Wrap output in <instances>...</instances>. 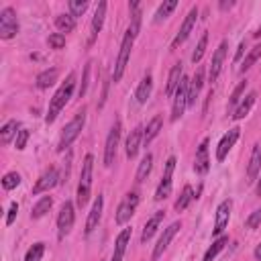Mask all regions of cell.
<instances>
[{
  "mask_svg": "<svg viewBox=\"0 0 261 261\" xmlns=\"http://www.w3.org/2000/svg\"><path fill=\"white\" fill-rule=\"evenodd\" d=\"M74 88H76V76H74V74H69V76L65 78V82L59 86V90L53 94L51 102H49V112H47V116H45L47 123H53V120L57 118V114L61 112V108L67 104V100L72 98Z\"/></svg>",
  "mask_w": 261,
  "mask_h": 261,
  "instance_id": "1",
  "label": "cell"
},
{
  "mask_svg": "<svg viewBox=\"0 0 261 261\" xmlns=\"http://www.w3.org/2000/svg\"><path fill=\"white\" fill-rule=\"evenodd\" d=\"M92 167H94V157L86 155L82 163V173H80V184H78V206H86L92 194Z\"/></svg>",
  "mask_w": 261,
  "mask_h": 261,
  "instance_id": "2",
  "label": "cell"
},
{
  "mask_svg": "<svg viewBox=\"0 0 261 261\" xmlns=\"http://www.w3.org/2000/svg\"><path fill=\"white\" fill-rule=\"evenodd\" d=\"M84 125H86V108H82L69 123L63 127V133H61V139H59V145H57V149L59 151H65L69 145H72L76 139L80 137V133H82V129H84Z\"/></svg>",
  "mask_w": 261,
  "mask_h": 261,
  "instance_id": "3",
  "label": "cell"
},
{
  "mask_svg": "<svg viewBox=\"0 0 261 261\" xmlns=\"http://www.w3.org/2000/svg\"><path fill=\"white\" fill-rule=\"evenodd\" d=\"M16 33H19V21H16V12L14 8L6 6L2 8V12H0V39H12L16 37Z\"/></svg>",
  "mask_w": 261,
  "mask_h": 261,
  "instance_id": "4",
  "label": "cell"
},
{
  "mask_svg": "<svg viewBox=\"0 0 261 261\" xmlns=\"http://www.w3.org/2000/svg\"><path fill=\"white\" fill-rule=\"evenodd\" d=\"M133 41L135 39L127 33L123 43H120V51H118V57H116V63H114V72H112V82H120V78H123L125 69H127V63H129V57H131Z\"/></svg>",
  "mask_w": 261,
  "mask_h": 261,
  "instance_id": "5",
  "label": "cell"
},
{
  "mask_svg": "<svg viewBox=\"0 0 261 261\" xmlns=\"http://www.w3.org/2000/svg\"><path fill=\"white\" fill-rule=\"evenodd\" d=\"M188 92H190V80L188 78H182L180 86L176 94H173V106H171V120H178L182 118L186 106H188Z\"/></svg>",
  "mask_w": 261,
  "mask_h": 261,
  "instance_id": "6",
  "label": "cell"
},
{
  "mask_svg": "<svg viewBox=\"0 0 261 261\" xmlns=\"http://www.w3.org/2000/svg\"><path fill=\"white\" fill-rule=\"evenodd\" d=\"M118 143H120V123L116 120L110 129V133H108V137H106V147H104V165L106 167H110L114 163Z\"/></svg>",
  "mask_w": 261,
  "mask_h": 261,
  "instance_id": "7",
  "label": "cell"
},
{
  "mask_svg": "<svg viewBox=\"0 0 261 261\" xmlns=\"http://www.w3.org/2000/svg\"><path fill=\"white\" fill-rule=\"evenodd\" d=\"M74 220H76V212H74V204L72 202H65L59 210V216H57V237L63 239L69 231L74 227Z\"/></svg>",
  "mask_w": 261,
  "mask_h": 261,
  "instance_id": "8",
  "label": "cell"
},
{
  "mask_svg": "<svg viewBox=\"0 0 261 261\" xmlns=\"http://www.w3.org/2000/svg\"><path fill=\"white\" fill-rule=\"evenodd\" d=\"M231 210H233V200L227 198L222 200L216 208V220H214V229H212V235L214 237H220L224 233V229H227L229 224V218H231Z\"/></svg>",
  "mask_w": 261,
  "mask_h": 261,
  "instance_id": "9",
  "label": "cell"
},
{
  "mask_svg": "<svg viewBox=\"0 0 261 261\" xmlns=\"http://www.w3.org/2000/svg\"><path fill=\"white\" fill-rule=\"evenodd\" d=\"M137 204H139V196L135 194V192H131L123 202H120V206H118V210H116V216H114V220H116V224H127L129 220H131V216L135 214V208H137Z\"/></svg>",
  "mask_w": 261,
  "mask_h": 261,
  "instance_id": "10",
  "label": "cell"
},
{
  "mask_svg": "<svg viewBox=\"0 0 261 261\" xmlns=\"http://www.w3.org/2000/svg\"><path fill=\"white\" fill-rule=\"evenodd\" d=\"M196 19H198V8L192 6V8H190V12L186 14V19H184L182 27H180V33L176 35V39L171 41V47H173V49H176L178 45H182V43L190 37V33H192V29H194V25H196Z\"/></svg>",
  "mask_w": 261,
  "mask_h": 261,
  "instance_id": "11",
  "label": "cell"
},
{
  "mask_svg": "<svg viewBox=\"0 0 261 261\" xmlns=\"http://www.w3.org/2000/svg\"><path fill=\"white\" fill-rule=\"evenodd\" d=\"M173 169H176V157H169L165 163V171H163V178L157 186V192H155V200H165L171 194V176H173Z\"/></svg>",
  "mask_w": 261,
  "mask_h": 261,
  "instance_id": "12",
  "label": "cell"
},
{
  "mask_svg": "<svg viewBox=\"0 0 261 261\" xmlns=\"http://www.w3.org/2000/svg\"><path fill=\"white\" fill-rule=\"evenodd\" d=\"M227 49H229V43L222 41L218 45V49L214 51L212 55V63H210V69H208V82H216L218 76H220V69H222V63H224V57H227Z\"/></svg>",
  "mask_w": 261,
  "mask_h": 261,
  "instance_id": "13",
  "label": "cell"
},
{
  "mask_svg": "<svg viewBox=\"0 0 261 261\" xmlns=\"http://www.w3.org/2000/svg\"><path fill=\"white\" fill-rule=\"evenodd\" d=\"M182 229V222L180 220H176V222H171L169 227L163 231V235H161V239L157 241V245H155V249H153V261H157L161 255H163V251L167 249V245H169V241L176 237V233Z\"/></svg>",
  "mask_w": 261,
  "mask_h": 261,
  "instance_id": "14",
  "label": "cell"
},
{
  "mask_svg": "<svg viewBox=\"0 0 261 261\" xmlns=\"http://www.w3.org/2000/svg\"><path fill=\"white\" fill-rule=\"evenodd\" d=\"M57 182H59V173H57V169L55 167H51V169H47L45 173H41V178L35 182V186H33V194H43V192H49L53 186H57Z\"/></svg>",
  "mask_w": 261,
  "mask_h": 261,
  "instance_id": "15",
  "label": "cell"
},
{
  "mask_svg": "<svg viewBox=\"0 0 261 261\" xmlns=\"http://www.w3.org/2000/svg\"><path fill=\"white\" fill-rule=\"evenodd\" d=\"M239 135H241V129L235 127V129H231L227 135L220 139V143H218V147H216V159H218V161H224V159H227V155H229V151L235 147Z\"/></svg>",
  "mask_w": 261,
  "mask_h": 261,
  "instance_id": "16",
  "label": "cell"
},
{
  "mask_svg": "<svg viewBox=\"0 0 261 261\" xmlns=\"http://www.w3.org/2000/svg\"><path fill=\"white\" fill-rule=\"evenodd\" d=\"M102 208H104V198L98 196L94 200V204H92V210L88 214V220H86V235H92L98 229L100 218H102Z\"/></svg>",
  "mask_w": 261,
  "mask_h": 261,
  "instance_id": "17",
  "label": "cell"
},
{
  "mask_svg": "<svg viewBox=\"0 0 261 261\" xmlns=\"http://www.w3.org/2000/svg\"><path fill=\"white\" fill-rule=\"evenodd\" d=\"M196 173H206L210 169V157H208V139H202V143L196 151V161H194Z\"/></svg>",
  "mask_w": 261,
  "mask_h": 261,
  "instance_id": "18",
  "label": "cell"
},
{
  "mask_svg": "<svg viewBox=\"0 0 261 261\" xmlns=\"http://www.w3.org/2000/svg\"><path fill=\"white\" fill-rule=\"evenodd\" d=\"M131 233H133V229H123V231H120V235L114 241V251H112V259L110 261H123L127 245H129V241H131Z\"/></svg>",
  "mask_w": 261,
  "mask_h": 261,
  "instance_id": "19",
  "label": "cell"
},
{
  "mask_svg": "<svg viewBox=\"0 0 261 261\" xmlns=\"http://www.w3.org/2000/svg\"><path fill=\"white\" fill-rule=\"evenodd\" d=\"M129 8H131V25H129V35L133 39H137L139 31H141V4L137 2V0H133V2H129Z\"/></svg>",
  "mask_w": 261,
  "mask_h": 261,
  "instance_id": "20",
  "label": "cell"
},
{
  "mask_svg": "<svg viewBox=\"0 0 261 261\" xmlns=\"http://www.w3.org/2000/svg\"><path fill=\"white\" fill-rule=\"evenodd\" d=\"M141 143H143V129L137 127L135 131H131V135H129V139H127V145H125V151H127V157H129V159H133L135 155H137V151H139V147H141Z\"/></svg>",
  "mask_w": 261,
  "mask_h": 261,
  "instance_id": "21",
  "label": "cell"
},
{
  "mask_svg": "<svg viewBox=\"0 0 261 261\" xmlns=\"http://www.w3.org/2000/svg\"><path fill=\"white\" fill-rule=\"evenodd\" d=\"M202 86H204V69L198 67V72L196 76L190 80V92H188V106H192V104L196 102V96L200 94L202 90Z\"/></svg>",
  "mask_w": 261,
  "mask_h": 261,
  "instance_id": "22",
  "label": "cell"
},
{
  "mask_svg": "<svg viewBox=\"0 0 261 261\" xmlns=\"http://www.w3.org/2000/svg\"><path fill=\"white\" fill-rule=\"evenodd\" d=\"M163 216H165V212H163V210H157V212H155V214L147 220L145 229H143V235H141V241H143V243H147V241L155 235V231H157V229H159V224L163 222Z\"/></svg>",
  "mask_w": 261,
  "mask_h": 261,
  "instance_id": "23",
  "label": "cell"
},
{
  "mask_svg": "<svg viewBox=\"0 0 261 261\" xmlns=\"http://www.w3.org/2000/svg\"><path fill=\"white\" fill-rule=\"evenodd\" d=\"M259 169H261V147L255 145L253 153H251V159L247 165V182H255L259 176Z\"/></svg>",
  "mask_w": 261,
  "mask_h": 261,
  "instance_id": "24",
  "label": "cell"
},
{
  "mask_svg": "<svg viewBox=\"0 0 261 261\" xmlns=\"http://www.w3.org/2000/svg\"><path fill=\"white\" fill-rule=\"evenodd\" d=\"M182 72H184L182 63H176V65L171 67L169 78H167V86H165V94H167V96H173V94H176L178 86H180V82H182V78H184Z\"/></svg>",
  "mask_w": 261,
  "mask_h": 261,
  "instance_id": "25",
  "label": "cell"
},
{
  "mask_svg": "<svg viewBox=\"0 0 261 261\" xmlns=\"http://www.w3.org/2000/svg\"><path fill=\"white\" fill-rule=\"evenodd\" d=\"M255 100H257V92H249V94L245 96V100H241V102H239V106L235 108V114H233V118H235V120L245 118V116L251 112V108H253Z\"/></svg>",
  "mask_w": 261,
  "mask_h": 261,
  "instance_id": "26",
  "label": "cell"
},
{
  "mask_svg": "<svg viewBox=\"0 0 261 261\" xmlns=\"http://www.w3.org/2000/svg\"><path fill=\"white\" fill-rule=\"evenodd\" d=\"M161 125H163V118L157 114V116H153L151 120H149V125H147V129L143 131V143L145 145H149L155 137L159 135V131H161Z\"/></svg>",
  "mask_w": 261,
  "mask_h": 261,
  "instance_id": "27",
  "label": "cell"
},
{
  "mask_svg": "<svg viewBox=\"0 0 261 261\" xmlns=\"http://www.w3.org/2000/svg\"><path fill=\"white\" fill-rule=\"evenodd\" d=\"M151 90H153V78L147 74L141 82H139V88H137V92H135L137 102H139V104H145V102L149 100V96H151Z\"/></svg>",
  "mask_w": 261,
  "mask_h": 261,
  "instance_id": "28",
  "label": "cell"
},
{
  "mask_svg": "<svg viewBox=\"0 0 261 261\" xmlns=\"http://www.w3.org/2000/svg\"><path fill=\"white\" fill-rule=\"evenodd\" d=\"M57 78H59V69H57V67L45 69V72H41V74L37 76V88H41V90L49 88V86H53V84L57 82Z\"/></svg>",
  "mask_w": 261,
  "mask_h": 261,
  "instance_id": "29",
  "label": "cell"
},
{
  "mask_svg": "<svg viewBox=\"0 0 261 261\" xmlns=\"http://www.w3.org/2000/svg\"><path fill=\"white\" fill-rule=\"evenodd\" d=\"M104 16H106V2H100L98 8H96V12H94V19H92V37H90V43L96 39V35L102 31Z\"/></svg>",
  "mask_w": 261,
  "mask_h": 261,
  "instance_id": "30",
  "label": "cell"
},
{
  "mask_svg": "<svg viewBox=\"0 0 261 261\" xmlns=\"http://www.w3.org/2000/svg\"><path fill=\"white\" fill-rule=\"evenodd\" d=\"M51 206H53V198H51V196H43L37 204L33 206V210H31V218H35V220H37V218H43V216L51 210Z\"/></svg>",
  "mask_w": 261,
  "mask_h": 261,
  "instance_id": "31",
  "label": "cell"
},
{
  "mask_svg": "<svg viewBox=\"0 0 261 261\" xmlns=\"http://www.w3.org/2000/svg\"><path fill=\"white\" fill-rule=\"evenodd\" d=\"M151 167H153V155L151 153H145L141 163H139V169H137V182L141 184L147 180V176L151 173Z\"/></svg>",
  "mask_w": 261,
  "mask_h": 261,
  "instance_id": "32",
  "label": "cell"
},
{
  "mask_svg": "<svg viewBox=\"0 0 261 261\" xmlns=\"http://www.w3.org/2000/svg\"><path fill=\"white\" fill-rule=\"evenodd\" d=\"M21 131V125L16 123V120H8V123L2 127V131H0V139H2V143L8 145L12 141V137H16Z\"/></svg>",
  "mask_w": 261,
  "mask_h": 261,
  "instance_id": "33",
  "label": "cell"
},
{
  "mask_svg": "<svg viewBox=\"0 0 261 261\" xmlns=\"http://www.w3.org/2000/svg\"><path fill=\"white\" fill-rule=\"evenodd\" d=\"M194 198H196V196H194V190H192V186H184V190H182L180 198L176 200V210H178V212L186 210V208L190 206V202H192Z\"/></svg>",
  "mask_w": 261,
  "mask_h": 261,
  "instance_id": "34",
  "label": "cell"
},
{
  "mask_svg": "<svg viewBox=\"0 0 261 261\" xmlns=\"http://www.w3.org/2000/svg\"><path fill=\"white\" fill-rule=\"evenodd\" d=\"M55 27L59 29V33H72L76 29V21L72 14H57L55 16Z\"/></svg>",
  "mask_w": 261,
  "mask_h": 261,
  "instance_id": "35",
  "label": "cell"
},
{
  "mask_svg": "<svg viewBox=\"0 0 261 261\" xmlns=\"http://www.w3.org/2000/svg\"><path fill=\"white\" fill-rule=\"evenodd\" d=\"M227 243H229V237H224V235H220L214 243H212V245L210 247H208V251L204 253V261H212L222 249H224V245H227Z\"/></svg>",
  "mask_w": 261,
  "mask_h": 261,
  "instance_id": "36",
  "label": "cell"
},
{
  "mask_svg": "<svg viewBox=\"0 0 261 261\" xmlns=\"http://www.w3.org/2000/svg\"><path fill=\"white\" fill-rule=\"evenodd\" d=\"M176 6H178V0H167V2H163L159 8H157V14H155V23H161V21H165L167 16L176 10Z\"/></svg>",
  "mask_w": 261,
  "mask_h": 261,
  "instance_id": "37",
  "label": "cell"
},
{
  "mask_svg": "<svg viewBox=\"0 0 261 261\" xmlns=\"http://www.w3.org/2000/svg\"><path fill=\"white\" fill-rule=\"evenodd\" d=\"M261 57V45H255L251 51H249V53H247V57H245V61H243V65H241V72L243 74H245L247 72V69L257 61Z\"/></svg>",
  "mask_w": 261,
  "mask_h": 261,
  "instance_id": "38",
  "label": "cell"
},
{
  "mask_svg": "<svg viewBox=\"0 0 261 261\" xmlns=\"http://www.w3.org/2000/svg\"><path fill=\"white\" fill-rule=\"evenodd\" d=\"M43 253H45V243H35V245L27 251L25 261H41Z\"/></svg>",
  "mask_w": 261,
  "mask_h": 261,
  "instance_id": "39",
  "label": "cell"
},
{
  "mask_svg": "<svg viewBox=\"0 0 261 261\" xmlns=\"http://www.w3.org/2000/svg\"><path fill=\"white\" fill-rule=\"evenodd\" d=\"M88 8V0H69V14L74 16H82Z\"/></svg>",
  "mask_w": 261,
  "mask_h": 261,
  "instance_id": "40",
  "label": "cell"
},
{
  "mask_svg": "<svg viewBox=\"0 0 261 261\" xmlns=\"http://www.w3.org/2000/svg\"><path fill=\"white\" fill-rule=\"evenodd\" d=\"M206 45H208V33H204V35H202L200 41H198V45H196V49H194V53H192V61H194V63H198V61L204 57Z\"/></svg>",
  "mask_w": 261,
  "mask_h": 261,
  "instance_id": "41",
  "label": "cell"
},
{
  "mask_svg": "<svg viewBox=\"0 0 261 261\" xmlns=\"http://www.w3.org/2000/svg\"><path fill=\"white\" fill-rule=\"evenodd\" d=\"M19 184H21V176L16 171H8L6 176L2 178V188L4 190H12V188H16Z\"/></svg>",
  "mask_w": 261,
  "mask_h": 261,
  "instance_id": "42",
  "label": "cell"
},
{
  "mask_svg": "<svg viewBox=\"0 0 261 261\" xmlns=\"http://www.w3.org/2000/svg\"><path fill=\"white\" fill-rule=\"evenodd\" d=\"M245 88H247V80H243V82L237 86V88L233 90L231 100H229V106H237L239 100H241V96H243V92H245Z\"/></svg>",
  "mask_w": 261,
  "mask_h": 261,
  "instance_id": "43",
  "label": "cell"
},
{
  "mask_svg": "<svg viewBox=\"0 0 261 261\" xmlns=\"http://www.w3.org/2000/svg\"><path fill=\"white\" fill-rule=\"evenodd\" d=\"M49 47H53V49H63V47H65V37H63L61 33L49 35Z\"/></svg>",
  "mask_w": 261,
  "mask_h": 261,
  "instance_id": "44",
  "label": "cell"
},
{
  "mask_svg": "<svg viewBox=\"0 0 261 261\" xmlns=\"http://www.w3.org/2000/svg\"><path fill=\"white\" fill-rule=\"evenodd\" d=\"M245 224H247V229H257L259 227V224H261V208H257V210H253L249 214V218L245 220Z\"/></svg>",
  "mask_w": 261,
  "mask_h": 261,
  "instance_id": "45",
  "label": "cell"
},
{
  "mask_svg": "<svg viewBox=\"0 0 261 261\" xmlns=\"http://www.w3.org/2000/svg\"><path fill=\"white\" fill-rule=\"evenodd\" d=\"M27 141H29V131H27V129H21V131H19V135H16V139H14L16 149L23 151V149L27 147Z\"/></svg>",
  "mask_w": 261,
  "mask_h": 261,
  "instance_id": "46",
  "label": "cell"
},
{
  "mask_svg": "<svg viewBox=\"0 0 261 261\" xmlns=\"http://www.w3.org/2000/svg\"><path fill=\"white\" fill-rule=\"evenodd\" d=\"M90 69H92V61L86 63L84 67V78H82V86H80V96H84L88 92V78H90Z\"/></svg>",
  "mask_w": 261,
  "mask_h": 261,
  "instance_id": "47",
  "label": "cell"
},
{
  "mask_svg": "<svg viewBox=\"0 0 261 261\" xmlns=\"http://www.w3.org/2000/svg\"><path fill=\"white\" fill-rule=\"evenodd\" d=\"M16 212H19V204L16 202H12L10 204V208H8V216H6V224L10 227V224L14 222V218H16Z\"/></svg>",
  "mask_w": 261,
  "mask_h": 261,
  "instance_id": "48",
  "label": "cell"
},
{
  "mask_svg": "<svg viewBox=\"0 0 261 261\" xmlns=\"http://www.w3.org/2000/svg\"><path fill=\"white\" fill-rule=\"evenodd\" d=\"M245 49H247L245 41H241V43H239V49H237V53H235V61H239V59L243 57V53H245Z\"/></svg>",
  "mask_w": 261,
  "mask_h": 261,
  "instance_id": "49",
  "label": "cell"
},
{
  "mask_svg": "<svg viewBox=\"0 0 261 261\" xmlns=\"http://www.w3.org/2000/svg\"><path fill=\"white\" fill-rule=\"evenodd\" d=\"M255 259H257V261H261V243L255 247Z\"/></svg>",
  "mask_w": 261,
  "mask_h": 261,
  "instance_id": "50",
  "label": "cell"
},
{
  "mask_svg": "<svg viewBox=\"0 0 261 261\" xmlns=\"http://www.w3.org/2000/svg\"><path fill=\"white\" fill-rule=\"evenodd\" d=\"M233 4H235V2H220V8H222V10H227V8H231Z\"/></svg>",
  "mask_w": 261,
  "mask_h": 261,
  "instance_id": "51",
  "label": "cell"
},
{
  "mask_svg": "<svg viewBox=\"0 0 261 261\" xmlns=\"http://www.w3.org/2000/svg\"><path fill=\"white\" fill-rule=\"evenodd\" d=\"M257 196H261V178H259V182H257Z\"/></svg>",
  "mask_w": 261,
  "mask_h": 261,
  "instance_id": "52",
  "label": "cell"
},
{
  "mask_svg": "<svg viewBox=\"0 0 261 261\" xmlns=\"http://www.w3.org/2000/svg\"><path fill=\"white\" fill-rule=\"evenodd\" d=\"M253 35H255V37H261V27H259V29H257V31H255Z\"/></svg>",
  "mask_w": 261,
  "mask_h": 261,
  "instance_id": "53",
  "label": "cell"
}]
</instances>
